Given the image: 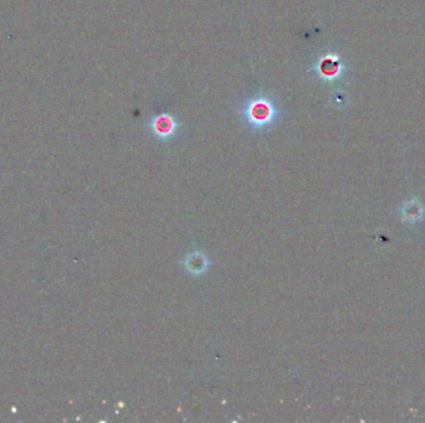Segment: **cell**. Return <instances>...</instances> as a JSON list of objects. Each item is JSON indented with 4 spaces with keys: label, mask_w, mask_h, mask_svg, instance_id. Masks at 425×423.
<instances>
[{
    "label": "cell",
    "mask_w": 425,
    "mask_h": 423,
    "mask_svg": "<svg viewBox=\"0 0 425 423\" xmlns=\"http://www.w3.org/2000/svg\"><path fill=\"white\" fill-rule=\"evenodd\" d=\"M182 266L190 277H200L206 275L210 267V261L204 252L193 251L183 258Z\"/></svg>",
    "instance_id": "obj_3"
},
{
    "label": "cell",
    "mask_w": 425,
    "mask_h": 423,
    "mask_svg": "<svg viewBox=\"0 0 425 423\" xmlns=\"http://www.w3.org/2000/svg\"><path fill=\"white\" fill-rule=\"evenodd\" d=\"M334 61H331V60H325L320 65V72L325 75V76H331V75H335L336 71H337V67L334 66Z\"/></svg>",
    "instance_id": "obj_4"
},
{
    "label": "cell",
    "mask_w": 425,
    "mask_h": 423,
    "mask_svg": "<svg viewBox=\"0 0 425 423\" xmlns=\"http://www.w3.org/2000/svg\"><path fill=\"white\" fill-rule=\"evenodd\" d=\"M240 115L248 127L263 132L277 122L281 111L270 96L258 95L245 103L240 109Z\"/></svg>",
    "instance_id": "obj_1"
},
{
    "label": "cell",
    "mask_w": 425,
    "mask_h": 423,
    "mask_svg": "<svg viewBox=\"0 0 425 423\" xmlns=\"http://www.w3.org/2000/svg\"><path fill=\"white\" fill-rule=\"evenodd\" d=\"M181 128V123L178 122L173 115L168 113L155 115L149 123V129L155 139L162 141H171L175 138L178 130Z\"/></svg>",
    "instance_id": "obj_2"
}]
</instances>
